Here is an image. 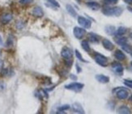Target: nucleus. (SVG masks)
I'll list each match as a JSON object with an SVG mask.
<instances>
[{"instance_id":"1","label":"nucleus","mask_w":132,"mask_h":114,"mask_svg":"<svg viewBox=\"0 0 132 114\" xmlns=\"http://www.w3.org/2000/svg\"><path fill=\"white\" fill-rule=\"evenodd\" d=\"M102 12L107 16H120L123 12V9L119 7H105L102 9Z\"/></svg>"},{"instance_id":"2","label":"nucleus","mask_w":132,"mask_h":114,"mask_svg":"<svg viewBox=\"0 0 132 114\" xmlns=\"http://www.w3.org/2000/svg\"><path fill=\"white\" fill-rule=\"evenodd\" d=\"M84 87V83H76V82L69 83V84H67V85H66V86H65L66 89L70 90V91H73V92H81Z\"/></svg>"},{"instance_id":"3","label":"nucleus","mask_w":132,"mask_h":114,"mask_svg":"<svg viewBox=\"0 0 132 114\" xmlns=\"http://www.w3.org/2000/svg\"><path fill=\"white\" fill-rule=\"evenodd\" d=\"M94 60L97 64L100 65L101 66L105 67L108 65V58L105 56L102 55L99 53H96L94 55Z\"/></svg>"},{"instance_id":"4","label":"nucleus","mask_w":132,"mask_h":114,"mask_svg":"<svg viewBox=\"0 0 132 114\" xmlns=\"http://www.w3.org/2000/svg\"><path fill=\"white\" fill-rule=\"evenodd\" d=\"M73 34L76 38L80 40L82 39L86 34H87V32H86V29L84 28H79V27H75L73 29Z\"/></svg>"},{"instance_id":"5","label":"nucleus","mask_w":132,"mask_h":114,"mask_svg":"<svg viewBox=\"0 0 132 114\" xmlns=\"http://www.w3.org/2000/svg\"><path fill=\"white\" fill-rule=\"evenodd\" d=\"M78 23L79 24L84 28H90L92 27V21L84 16H79L78 17Z\"/></svg>"},{"instance_id":"6","label":"nucleus","mask_w":132,"mask_h":114,"mask_svg":"<svg viewBox=\"0 0 132 114\" xmlns=\"http://www.w3.org/2000/svg\"><path fill=\"white\" fill-rule=\"evenodd\" d=\"M128 91L127 89H125L123 87H119L118 88V91L116 92V96L118 97V99L119 100H126L128 98Z\"/></svg>"},{"instance_id":"7","label":"nucleus","mask_w":132,"mask_h":114,"mask_svg":"<svg viewBox=\"0 0 132 114\" xmlns=\"http://www.w3.org/2000/svg\"><path fill=\"white\" fill-rule=\"evenodd\" d=\"M61 56L65 59H71L73 53L71 49H69L68 47H63L61 50Z\"/></svg>"},{"instance_id":"8","label":"nucleus","mask_w":132,"mask_h":114,"mask_svg":"<svg viewBox=\"0 0 132 114\" xmlns=\"http://www.w3.org/2000/svg\"><path fill=\"white\" fill-rule=\"evenodd\" d=\"M111 66H112V68L114 71H115V72L117 74H118V75H122L124 68H123V66H122V65L121 63L115 62H113Z\"/></svg>"},{"instance_id":"9","label":"nucleus","mask_w":132,"mask_h":114,"mask_svg":"<svg viewBox=\"0 0 132 114\" xmlns=\"http://www.w3.org/2000/svg\"><path fill=\"white\" fill-rule=\"evenodd\" d=\"M102 45H103V47H104L105 49L109 50V51H112L114 49L113 44L110 41V40H108V39H103Z\"/></svg>"},{"instance_id":"10","label":"nucleus","mask_w":132,"mask_h":114,"mask_svg":"<svg viewBox=\"0 0 132 114\" xmlns=\"http://www.w3.org/2000/svg\"><path fill=\"white\" fill-rule=\"evenodd\" d=\"M95 78L96 80L101 83H108L110 82V78L104 75H96Z\"/></svg>"},{"instance_id":"11","label":"nucleus","mask_w":132,"mask_h":114,"mask_svg":"<svg viewBox=\"0 0 132 114\" xmlns=\"http://www.w3.org/2000/svg\"><path fill=\"white\" fill-rule=\"evenodd\" d=\"M72 109H73L74 112H76V113H81V114L83 113L84 114L85 112L82 105L80 104H79V103H74L72 104Z\"/></svg>"},{"instance_id":"12","label":"nucleus","mask_w":132,"mask_h":114,"mask_svg":"<svg viewBox=\"0 0 132 114\" xmlns=\"http://www.w3.org/2000/svg\"><path fill=\"white\" fill-rule=\"evenodd\" d=\"M114 57H115V58L118 61H123L126 59L125 54L120 49H117L115 51V53H114Z\"/></svg>"},{"instance_id":"13","label":"nucleus","mask_w":132,"mask_h":114,"mask_svg":"<svg viewBox=\"0 0 132 114\" xmlns=\"http://www.w3.org/2000/svg\"><path fill=\"white\" fill-rule=\"evenodd\" d=\"M86 5H87L90 9L93 10V11H98V10L101 8V5H100L98 3L93 2V1H92V2H88L87 3H86Z\"/></svg>"},{"instance_id":"14","label":"nucleus","mask_w":132,"mask_h":114,"mask_svg":"<svg viewBox=\"0 0 132 114\" xmlns=\"http://www.w3.org/2000/svg\"><path fill=\"white\" fill-rule=\"evenodd\" d=\"M12 20V15L10 14V13H7V14H4L2 15L1 17V22L3 24H8V23Z\"/></svg>"},{"instance_id":"15","label":"nucleus","mask_w":132,"mask_h":114,"mask_svg":"<svg viewBox=\"0 0 132 114\" xmlns=\"http://www.w3.org/2000/svg\"><path fill=\"white\" fill-rule=\"evenodd\" d=\"M32 15L37 17H42L44 15L43 10L40 7H35L32 10Z\"/></svg>"},{"instance_id":"16","label":"nucleus","mask_w":132,"mask_h":114,"mask_svg":"<svg viewBox=\"0 0 132 114\" xmlns=\"http://www.w3.org/2000/svg\"><path fill=\"white\" fill-rule=\"evenodd\" d=\"M118 113H121V114H130L131 112H130V109L126 105H122L121 107L118 108Z\"/></svg>"},{"instance_id":"17","label":"nucleus","mask_w":132,"mask_h":114,"mask_svg":"<svg viewBox=\"0 0 132 114\" xmlns=\"http://www.w3.org/2000/svg\"><path fill=\"white\" fill-rule=\"evenodd\" d=\"M66 7H67V12L69 13V15H71L72 17H76L77 16V12H76V10H75V8L72 7L71 5L67 4Z\"/></svg>"},{"instance_id":"18","label":"nucleus","mask_w":132,"mask_h":114,"mask_svg":"<svg viewBox=\"0 0 132 114\" xmlns=\"http://www.w3.org/2000/svg\"><path fill=\"white\" fill-rule=\"evenodd\" d=\"M88 39H89V41L93 43H98L99 42V37H97V35H96L95 33H93V32L89 33Z\"/></svg>"},{"instance_id":"19","label":"nucleus","mask_w":132,"mask_h":114,"mask_svg":"<svg viewBox=\"0 0 132 114\" xmlns=\"http://www.w3.org/2000/svg\"><path fill=\"white\" fill-rule=\"evenodd\" d=\"M115 41H116V43L118 44V45H124V44H126V43H127V39L126 38V37H116V39H115Z\"/></svg>"},{"instance_id":"20","label":"nucleus","mask_w":132,"mask_h":114,"mask_svg":"<svg viewBox=\"0 0 132 114\" xmlns=\"http://www.w3.org/2000/svg\"><path fill=\"white\" fill-rule=\"evenodd\" d=\"M81 46H82L83 49H84V51H86V52L89 53L90 51H91V48H90L89 43H88V41H83L81 42Z\"/></svg>"},{"instance_id":"21","label":"nucleus","mask_w":132,"mask_h":114,"mask_svg":"<svg viewBox=\"0 0 132 114\" xmlns=\"http://www.w3.org/2000/svg\"><path fill=\"white\" fill-rule=\"evenodd\" d=\"M127 28H125V27H119L118 28V29L116 31V35L118 36V37H121V36H123L124 34L127 32Z\"/></svg>"},{"instance_id":"22","label":"nucleus","mask_w":132,"mask_h":114,"mask_svg":"<svg viewBox=\"0 0 132 114\" xmlns=\"http://www.w3.org/2000/svg\"><path fill=\"white\" fill-rule=\"evenodd\" d=\"M105 32L109 34V35H113L115 33V27L113 26H107L105 28Z\"/></svg>"},{"instance_id":"23","label":"nucleus","mask_w":132,"mask_h":114,"mask_svg":"<svg viewBox=\"0 0 132 114\" xmlns=\"http://www.w3.org/2000/svg\"><path fill=\"white\" fill-rule=\"evenodd\" d=\"M122 48L123 50H125L126 52H127V53H131V51H132V47L130 46V45H128L127 43L122 45Z\"/></svg>"},{"instance_id":"24","label":"nucleus","mask_w":132,"mask_h":114,"mask_svg":"<svg viewBox=\"0 0 132 114\" xmlns=\"http://www.w3.org/2000/svg\"><path fill=\"white\" fill-rule=\"evenodd\" d=\"M75 54H76V58L79 60V61H81V62H88L86 60H84V58L82 57V55H81V54L79 53V51L78 50V49H76V51H75Z\"/></svg>"},{"instance_id":"25","label":"nucleus","mask_w":132,"mask_h":114,"mask_svg":"<svg viewBox=\"0 0 132 114\" xmlns=\"http://www.w3.org/2000/svg\"><path fill=\"white\" fill-rule=\"evenodd\" d=\"M118 0H103V3L105 5H112L118 3Z\"/></svg>"},{"instance_id":"26","label":"nucleus","mask_w":132,"mask_h":114,"mask_svg":"<svg viewBox=\"0 0 132 114\" xmlns=\"http://www.w3.org/2000/svg\"><path fill=\"white\" fill-rule=\"evenodd\" d=\"M69 109H70V105H69V104H63V105H62V106H60L59 108V112H61V111L63 112V111L67 110Z\"/></svg>"},{"instance_id":"27","label":"nucleus","mask_w":132,"mask_h":114,"mask_svg":"<svg viewBox=\"0 0 132 114\" xmlns=\"http://www.w3.org/2000/svg\"><path fill=\"white\" fill-rule=\"evenodd\" d=\"M46 1L48 2V3H50V4H52L54 7H60V5H59V3L56 1V0H46Z\"/></svg>"},{"instance_id":"28","label":"nucleus","mask_w":132,"mask_h":114,"mask_svg":"<svg viewBox=\"0 0 132 114\" xmlns=\"http://www.w3.org/2000/svg\"><path fill=\"white\" fill-rule=\"evenodd\" d=\"M124 84H125L127 87H130V88H132V83L130 82V81L128 80V79H127V80H125Z\"/></svg>"},{"instance_id":"29","label":"nucleus","mask_w":132,"mask_h":114,"mask_svg":"<svg viewBox=\"0 0 132 114\" xmlns=\"http://www.w3.org/2000/svg\"><path fill=\"white\" fill-rule=\"evenodd\" d=\"M33 0H20V3L21 4H28V3H31Z\"/></svg>"},{"instance_id":"30","label":"nucleus","mask_w":132,"mask_h":114,"mask_svg":"<svg viewBox=\"0 0 132 114\" xmlns=\"http://www.w3.org/2000/svg\"><path fill=\"white\" fill-rule=\"evenodd\" d=\"M76 70H77V72H78V73H80V72L82 71V69L80 68V66H79V65L78 63L76 64Z\"/></svg>"},{"instance_id":"31","label":"nucleus","mask_w":132,"mask_h":114,"mask_svg":"<svg viewBox=\"0 0 132 114\" xmlns=\"http://www.w3.org/2000/svg\"><path fill=\"white\" fill-rule=\"evenodd\" d=\"M123 1L127 4H132V0H123Z\"/></svg>"},{"instance_id":"32","label":"nucleus","mask_w":132,"mask_h":114,"mask_svg":"<svg viewBox=\"0 0 132 114\" xmlns=\"http://www.w3.org/2000/svg\"><path fill=\"white\" fill-rule=\"evenodd\" d=\"M70 77H71V79H73V80H76V79L77 78V77H76V75H70Z\"/></svg>"},{"instance_id":"33","label":"nucleus","mask_w":132,"mask_h":114,"mask_svg":"<svg viewBox=\"0 0 132 114\" xmlns=\"http://www.w3.org/2000/svg\"><path fill=\"white\" fill-rule=\"evenodd\" d=\"M3 44V39H2V37L0 36V45Z\"/></svg>"},{"instance_id":"34","label":"nucleus","mask_w":132,"mask_h":114,"mask_svg":"<svg viewBox=\"0 0 132 114\" xmlns=\"http://www.w3.org/2000/svg\"><path fill=\"white\" fill-rule=\"evenodd\" d=\"M129 100H130V101H132V95H130V99H129Z\"/></svg>"},{"instance_id":"35","label":"nucleus","mask_w":132,"mask_h":114,"mask_svg":"<svg viewBox=\"0 0 132 114\" xmlns=\"http://www.w3.org/2000/svg\"><path fill=\"white\" fill-rule=\"evenodd\" d=\"M130 39H132V33L130 34Z\"/></svg>"},{"instance_id":"36","label":"nucleus","mask_w":132,"mask_h":114,"mask_svg":"<svg viewBox=\"0 0 132 114\" xmlns=\"http://www.w3.org/2000/svg\"><path fill=\"white\" fill-rule=\"evenodd\" d=\"M130 55H131V57H132V51H131V53H130Z\"/></svg>"},{"instance_id":"37","label":"nucleus","mask_w":132,"mask_h":114,"mask_svg":"<svg viewBox=\"0 0 132 114\" xmlns=\"http://www.w3.org/2000/svg\"><path fill=\"white\" fill-rule=\"evenodd\" d=\"M131 66H132V62H131Z\"/></svg>"},{"instance_id":"38","label":"nucleus","mask_w":132,"mask_h":114,"mask_svg":"<svg viewBox=\"0 0 132 114\" xmlns=\"http://www.w3.org/2000/svg\"><path fill=\"white\" fill-rule=\"evenodd\" d=\"M0 53H1V51H0Z\"/></svg>"},{"instance_id":"39","label":"nucleus","mask_w":132,"mask_h":114,"mask_svg":"<svg viewBox=\"0 0 132 114\" xmlns=\"http://www.w3.org/2000/svg\"><path fill=\"white\" fill-rule=\"evenodd\" d=\"M78 1H79V0H78Z\"/></svg>"}]
</instances>
